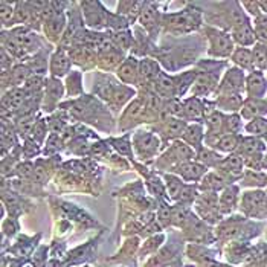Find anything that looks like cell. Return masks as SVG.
Here are the masks:
<instances>
[{"label":"cell","mask_w":267,"mask_h":267,"mask_svg":"<svg viewBox=\"0 0 267 267\" xmlns=\"http://www.w3.org/2000/svg\"><path fill=\"white\" fill-rule=\"evenodd\" d=\"M206 37L209 40V49L208 54L215 58H229L232 57L235 46H234V38L229 33L223 29H217V28H205Z\"/></svg>","instance_id":"cell-2"},{"label":"cell","mask_w":267,"mask_h":267,"mask_svg":"<svg viewBox=\"0 0 267 267\" xmlns=\"http://www.w3.org/2000/svg\"><path fill=\"white\" fill-rule=\"evenodd\" d=\"M244 159L243 156L238 153H231L226 158H223V161L220 162V165L217 167V171L223 172V174L231 179L235 180L238 177H243L244 174Z\"/></svg>","instance_id":"cell-5"},{"label":"cell","mask_w":267,"mask_h":267,"mask_svg":"<svg viewBox=\"0 0 267 267\" xmlns=\"http://www.w3.org/2000/svg\"><path fill=\"white\" fill-rule=\"evenodd\" d=\"M154 87H156V92H158V95H161V97H164V98L172 100L174 97H177L174 80H172V76H168V75H165L164 72H162L161 76L158 78V81L154 83Z\"/></svg>","instance_id":"cell-26"},{"label":"cell","mask_w":267,"mask_h":267,"mask_svg":"<svg viewBox=\"0 0 267 267\" xmlns=\"http://www.w3.org/2000/svg\"><path fill=\"white\" fill-rule=\"evenodd\" d=\"M203 137H205V133H203V127L201 124H193V125H188L185 133H183V140L190 145L191 148L200 151L201 142H203Z\"/></svg>","instance_id":"cell-24"},{"label":"cell","mask_w":267,"mask_h":267,"mask_svg":"<svg viewBox=\"0 0 267 267\" xmlns=\"http://www.w3.org/2000/svg\"><path fill=\"white\" fill-rule=\"evenodd\" d=\"M244 132L247 136H255V137H266L267 136V118H255L249 121L244 125Z\"/></svg>","instance_id":"cell-34"},{"label":"cell","mask_w":267,"mask_h":267,"mask_svg":"<svg viewBox=\"0 0 267 267\" xmlns=\"http://www.w3.org/2000/svg\"><path fill=\"white\" fill-rule=\"evenodd\" d=\"M145 2H119L118 3V14L122 15V17L129 19L130 22H133V19L137 14L142 12Z\"/></svg>","instance_id":"cell-31"},{"label":"cell","mask_w":267,"mask_h":267,"mask_svg":"<svg viewBox=\"0 0 267 267\" xmlns=\"http://www.w3.org/2000/svg\"><path fill=\"white\" fill-rule=\"evenodd\" d=\"M124 63V54L121 49H116L115 46L110 51L101 54V66L104 69H113V67H118Z\"/></svg>","instance_id":"cell-30"},{"label":"cell","mask_w":267,"mask_h":267,"mask_svg":"<svg viewBox=\"0 0 267 267\" xmlns=\"http://www.w3.org/2000/svg\"><path fill=\"white\" fill-rule=\"evenodd\" d=\"M241 185H244V186H266L267 185V174H264L263 171L247 169L243 174Z\"/></svg>","instance_id":"cell-40"},{"label":"cell","mask_w":267,"mask_h":267,"mask_svg":"<svg viewBox=\"0 0 267 267\" xmlns=\"http://www.w3.org/2000/svg\"><path fill=\"white\" fill-rule=\"evenodd\" d=\"M263 169H267V151L264 153V156H263V167H261Z\"/></svg>","instance_id":"cell-55"},{"label":"cell","mask_w":267,"mask_h":267,"mask_svg":"<svg viewBox=\"0 0 267 267\" xmlns=\"http://www.w3.org/2000/svg\"><path fill=\"white\" fill-rule=\"evenodd\" d=\"M63 84L58 78H49L48 81H46V87H44V102H43V110L44 112H54L55 107L58 105L61 97H63Z\"/></svg>","instance_id":"cell-8"},{"label":"cell","mask_w":267,"mask_h":267,"mask_svg":"<svg viewBox=\"0 0 267 267\" xmlns=\"http://www.w3.org/2000/svg\"><path fill=\"white\" fill-rule=\"evenodd\" d=\"M232 38L235 43L240 44V48H247V46H252L257 43V34L255 29L250 25V22H246L235 29H232Z\"/></svg>","instance_id":"cell-15"},{"label":"cell","mask_w":267,"mask_h":267,"mask_svg":"<svg viewBox=\"0 0 267 267\" xmlns=\"http://www.w3.org/2000/svg\"><path fill=\"white\" fill-rule=\"evenodd\" d=\"M264 142H266V145H267V136L264 137Z\"/></svg>","instance_id":"cell-57"},{"label":"cell","mask_w":267,"mask_h":267,"mask_svg":"<svg viewBox=\"0 0 267 267\" xmlns=\"http://www.w3.org/2000/svg\"><path fill=\"white\" fill-rule=\"evenodd\" d=\"M194 200H196V188L191 185H185L183 191L179 197V201H182L183 205H190Z\"/></svg>","instance_id":"cell-51"},{"label":"cell","mask_w":267,"mask_h":267,"mask_svg":"<svg viewBox=\"0 0 267 267\" xmlns=\"http://www.w3.org/2000/svg\"><path fill=\"white\" fill-rule=\"evenodd\" d=\"M11 34L15 37V40L19 41V44L23 48V51L26 54H33V52H38L40 48H41V40L40 37L33 33L29 28H25V26H19V28H14L11 31Z\"/></svg>","instance_id":"cell-6"},{"label":"cell","mask_w":267,"mask_h":267,"mask_svg":"<svg viewBox=\"0 0 267 267\" xmlns=\"http://www.w3.org/2000/svg\"><path fill=\"white\" fill-rule=\"evenodd\" d=\"M23 267H35V266H34L33 263H26V264H25Z\"/></svg>","instance_id":"cell-56"},{"label":"cell","mask_w":267,"mask_h":267,"mask_svg":"<svg viewBox=\"0 0 267 267\" xmlns=\"http://www.w3.org/2000/svg\"><path fill=\"white\" fill-rule=\"evenodd\" d=\"M267 115V101L264 98H247L241 107V118L252 121L255 118H264Z\"/></svg>","instance_id":"cell-13"},{"label":"cell","mask_w":267,"mask_h":267,"mask_svg":"<svg viewBox=\"0 0 267 267\" xmlns=\"http://www.w3.org/2000/svg\"><path fill=\"white\" fill-rule=\"evenodd\" d=\"M28 93L20 89V87H14L9 89L2 100V108L3 112H9V113H19L20 110L25 107L26 101H28Z\"/></svg>","instance_id":"cell-9"},{"label":"cell","mask_w":267,"mask_h":267,"mask_svg":"<svg viewBox=\"0 0 267 267\" xmlns=\"http://www.w3.org/2000/svg\"><path fill=\"white\" fill-rule=\"evenodd\" d=\"M186 122L182 121V119H177V118H172V119H168L167 125H165V136L172 139V137H179V136H183L185 130H186Z\"/></svg>","instance_id":"cell-43"},{"label":"cell","mask_w":267,"mask_h":267,"mask_svg":"<svg viewBox=\"0 0 267 267\" xmlns=\"http://www.w3.org/2000/svg\"><path fill=\"white\" fill-rule=\"evenodd\" d=\"M34 164H31V162H22L19 164L17 167H15V172H17V176L22 177V179H28V177H33L34 176Z\"/></svg>","instance_id":"cell-50"},{"label":"cell","mask_w":267,"mask_h":267,"mask_svg":"<svg viewBox=\"0 0 267 267\" xmlns=\"http://www.w3.org/2000/svg\"><path fill=\"white\" fill-rule=\"evenodd\" d=\"M26 66L35 75H44L46 69H48V54H44V51H38L28 61Z\"/></svg>","instance_id":"cell-37"},{"label":"cell","mask_w":267,"mask_h":267,"mask_svg":"<svg viewBox=\"0 0 267 267\" xmlns=\"http://www.w3.org/2000/svg\"><path fill=\"white\" fill-rule=\"evenodd\" d=\"M241 6L249 12V14H252L254 17L257 19V17H260V15L263 14V11H261V8H260V3L258 2H243L241 3Z\"/></svg>","instance_id":"cell-53"},{"label":"cell","mask_w":267,"mask_h":267,"mask_svg":"<svg viewBox=\"0 0 267 267\" xmlns=\"http://www.w3.org/2000/svg\"><path fill=\"white\" fill-rule=\"evenodd\" d=\"M46 81H48V80H44L43 75L33 73L28 78V81L23 84V90L28 93V97H34L43 87H46Z\"/></svg>","instance_id":"cell-41"},{"label":"cell","mask_w":267,"mask_h":267,"mask_svg":"<svg viewBox=\"0 0 267 267\" xmlns=\"http://www.w3.org/2000/svg\"><path fill=\"white\" fill-rule=\"evenodd\" d=\"M139 22L151 34V37H156V34H158V26L162 25V23H159V22H162V15L158 11V5L145 2L144 9L139 15Z\"/></svg>","instance_id":"cell-10"},{"label":"cell","mask_w":267,"mask_h":267,"mask_svg":"<svg viewBox=\"0 0 267 267\" xmlns=\"http://www.w3.org/2000/svg\"><path fill=\"white\" fill-rule=\"evenodd\" d=\"M129 134H125L124 137H119V139H113L112 144L113 147L121 153V154H125V156H132V144L129 140Z\"/></svg>","instance_id":"cell-49"},{"label":"cell","mask_w":267,"mask_h":267,"mask_svg":"<svg viewBox=\"0 0 267 267\" xmlns=\"http://www.w3.org/2000/svg\"><path fill=\"white\" fill-rule=\"evenodd\" d=\"M238 200V188L237 186H228L226 190H223V194L218 199V209L222 214L231 212L235 206H237Z\"/></svg>","instance_id":"cell-23"},{"label":"cell","mask_w":267,"mask_h":267,"mask_svg":"<svg viewBox=\"0 0 267 267\" xmlns=\"http://www.w3.org/2000/svg\"><path fill=\"white\" fill-rule=\"evenodd\" d=\"M267 92V80L261 70H252L246 76L247 98H264Z\"/></svg>","instance_id":"cell-12"},{"label":"cell","mask_w":267,"mask_h":267,"mask_svg":"<svg viewBox=\"0 0 267 267\" xmlns=\"http://www.w3.org/2000/svg\"><path fill=\"white\" fill-rule=\"evenodd\" d=\"M252 55H254V67H255V70L263 72L264 69H267V44L257 43L254 46Z\"/></svg>","instance_id":"cell-44"},{"label":"cell","mask_w":267,"mask_h":267,"mask_svg":"<svg viewBox=\"0 0 267 267\" xmlns=\"http://www.w3.org/2000/svg\"><path fill=\"white\" fill-rule=\"evenodd\" d=\"M110 40H112V44L116 49L121 48V51H127L132 48L133 44V35L130 31H115V33L110 34Z\"/></svg>","instance_id":"cell-32"},{"label":"cell","mask_w":267,"mask_h":267,"mask_svg":"<svg viewBox=\"0 0 267 267\" xmlns=\"http://www.w3.org/2000/svg\"><path fill=\"white\" fill-rule=\"evenodd\" d=\"M232 61L238 66L241 70H255L254 69V55L252 51H249L247 48H237L232 54Z\"/></svg>","instance_id":"cell-28"},{"label":"cell","mask_w":267,"mask_h":267,"mask_svg":"<svg viewBox=\"0 0 267 267\" xmlns=\"http://www.w3.org/2000/svg\"><path fill=\"white\" fill-rule=\"evenodd\" d=\"M165 180H167V190H168V194L172 200H179L182 191H183V182L176 177V176H172V174H167L165 176Z\"/></svg>","instance_id":"cell-45"},{"label":"cell","mask_w":267,"mask_h":267,"mask_svg":"<svg viewBox=\"0 0 267 267\" xmlns=\"http://www.w3.org/2000/svg\"><path fill=\"white\" fill-rule=\"evenodd\" d=\"M182 118L188 121L200 122L205 119V104H203L199 98H190L183 102L182 110Z\"/></svg>","instance_id":"cell-18"},{"label":"cell","mask_w":267,"mask_h":267,"mask_svg":"<svg viewBox=\"0 0 267 267\" xmlns=\"http://www.w3.org/2000/svg\"><path fill=\"white\" fill-rule=\"evenodd\" d=\"M197 70H190V72H185L182 75H177V76H172V80H174V84H176V92H177V97H182L183 93L190 89V86L193 83H196V78H197Z\"/></svg>","instance_id":"cell-33"},{"label":"cell","mask_w":267,"mask_h":267,"mask_svg":"<svg viewBox=\"0 0 267 267\" xmlns=\"http://www.w3.org/2000/svg\"><path fill=\"white\" fill-rule=\"evenodd\" d=\"M240 208L250 218H267V193L261 190H250L241 196Z\"/></svg>","instance_id":"cell-3"},{"label":"cell","mask_w":267,"mask_h":267,"mask_svg":"<svg viewBox=\"0 0 267 267\" xmlns=\"http://www.w3.org/2000/svg\"><path fill=\"white\" fill-rule=\"evenodd\" d=\"M63 139H61V136H58V134H51L49 136V139H48V144H46V148H44V154H55V153H58L61 148H63Z\"/></svg>","instance_id":"cell-48"},{"label":"cell","mask_w":267,"mask_h":267,"mask_svg":"<svg viewBox=\"0 0 267 267\" xmlns=\"http://www.w3.org/2000/svg\"><path fill=\"white\" fill-rule=\"evenodd\" d=\"M66 89H67V95L75 98L80 97L83 93V78L80 70H72L70 75L66 80Z\"/></svg>","instance_id":"cell-35"},{"label":"cell","mask_w":267,"mask_h":267,"mask_svg":"<svg viewBox=\"0 0 267 267\" xmlns=\"http://www.w3.org/2000/svg\"><path fill=\"white\" fill-rule=\"evenodd\" d=\"M241 134H234V133H223L220 136L218 142L215 145V151H222V153H235L240 147V142H241Z\"/></svg>","instance_id":"cell-25"},{"label":"cell","mask_w":267,"mask_h":267,"mask_svg":"<svg viewBox=\"0 0 267 267\" xmlns=\"http://www.w3.org/2000/svg\"><path fill=\"white\" fill-rule=\"evenodd\" d=\"M15 3H8V2H2L0 3V19H2V25L3 26H9L11 22L14 20V12H15Z\"/></svg>","instance_id":"cell-47"},{"label":"cell","mask_w":267,"mask_h":267,"mask_svg":"<svg viewBox=\"0 0 267 267\" xmlns=\"http://www.w3.org/2000/svg\"><path fill=\"white\" fill-rule=\"evenodd\" d=\"M9 66H11V57L6 54L5 49H2V75H6L9 70Z\"/></svg>","instance_id":"cell-54"},{"label":"cell","mask_w":267,"mask_h":267,"mask_svg":"<svg viewBox=\"0 0 267 267\" xmlns=\"http://www.w3.org/2000/svg\"><path fill=\"white\" fill-rule=\"evenodd\" d=\"M144 112H145V104L140 102V101H133L129 105V108L125 110L124 118H122V124L129 122V127H133V125L142 122Z\"/></svg>","instance_id":"cell-27"},{"label":"cell","mask_w":267,"mask_h":267,"mask_svg":"<svg viewBox=\"0 0 267 267\" xmlns=\"http://www.w3.org/2000/svg\"><path fill=\"white\" fill-rule=\"evenodd\" d=\"M134 147L140 158H151V156L159 150V139L148 132H137L134 136Z\"/></svg>","instance_id":"cell-11"},{"label":"cell","mask_w":267,"mask_h":267,"mask_svg":"<svg viewBox=\"0 0 267 267\" xmlns=\"http://www.w3.org/2000/svg\"><path fill=\"white\" fill-rule=\"evenodd\" d=\"M2 43H3V49L14 55V57H17V58H23L26 55V52L23 51V48L19 44V41L15 40V37L11 34V33H3L2 35Z\"/></svg>","instance_id":"cell-39"},{"label":"cell","mask_w":267,"mask_h":267,"mask_svg":"<svg viewBox=\"0 0 267 267\" xmlns=\"http://www.w3.org/2000/svg\"><path fill=\"white\" fill-rule=\"evenodd\" d=\"M174 171H177L179 174L188 182L199 180L203 176H206V167L205 165L197 164V162H190V161L177 165V169H174Z\"/></svg>","instance_id":"cell-22"},{"label":"cell","mask_w":267,"mask_h":267,"mask_svg":"<svg viewBox=\"0 0 267 267\" xmlns=\"http://www.w3.org/2000/svg\"><path fill=\"white\" fill-rule=\"evenodd\" d=\"M72 67V57L67 54L66 48H58L49 60V70L52 73V78H61L67 72H70Z\"/></svg>","instance_id":"cell-7"},{"label":"cell","mask_w":267,"mask_h":267,"mask_svg":"<svg viewBox=\"0 0 267 267\" xmlns=\"http://www.w3.org/2000/svg\"><path fill=\"white\" fill-rule=\"evenodd\" d=\"M33 75L31 69L28 66H15L12 67V70L9 72V83H11V89L14 87H19L20 84H25L28 81V78Z\"/></svg>","instance_id":"cell-38"},{"label":"cell","mask_w":267,"mask_h":267,"mask_svg":"<svg viewBox=\"0 0 267 267\" xmlns=\"http://www.w3.org/2000/svg\"><path fill=\"white\" fill-rule=\"evenodd\" d=\"M231 183V179H228L223 172L215 171L201 179V190H205V193H217L220 190H226Z\"/></svg>","instance_id":"cell-16"},{"label":"cell","mask_w":267,"mask_h":267,"mask_svg":"<svg viewBox=\"0 0 267 267\" xmlns=\"http://www.w3.org/2000/svg\"><path fill=\"white\" fill-rule=\"evenodd\" d=\"M246 90V76L244 72L238 67H231L226 70L222 84L215 90L218 97L223 95H243Z\"/></svg>","instance_id":"cell-4"},{"label":"cell","mask_w":267,"mask_h":267,"mask_svg":"<svg viewBox=\"0 0 267 267\" xmlns=\"http://www.w3.org/2000/svg\"><path fill=\"white\" fill-rule=\"evenodd\" d=\"M48 125H49L48 119L40 118L38 121H35L33 130H31V136H33L31 139H34L37 144H41L46 137V133H48Z\"/></svg>","instance_id":"cell-46"},{"label":"cell","mask_w":267,"mask_h":267,"mask_svg":"<svg viewBox=\"0 0 267 267\" xmlns=\"http://www.w3.org/2000/svg\"><path fill=\"white\" fill-rule=\"evenodd\" d=\"M162 70L159 69V65L151 58H145L139 63V80H142L147 84H154L161 76Z\"/></svg>","instance_id":"cell-20"},{"label":"cell","mask_w":267,"mask_h":267,"mask_svg":"<svg viewBox=\"0 0 267 267\" xmlns=\"http://www.w3.org/2000/svg\"><path fill=\"white\" fill-rule=\"evenodd\" d=\"M162 25H165V28L168 31L176 33V34L190 33V31H194L201 25L200 9L188 8V9H183V11L174 12V14H164Z\"/></svg>","instance_id":"cell-1"},{"label":"cell","mask_w":267,"mask_h":267,"mask_svg":"<svg viewBox=\"0 0 267 267\" xmlns=\"http://www.w3.org/2000/svg\"><path fill=\"white\" fill-rule=\"evenodd\" d=\"M197 159L201 165H205L206 168L208 167H218L220 162L223 161V156L218 154L215 150H211V148H201L200 151H197Z\"/></svg>","instance_id":"cell-36"},{"label":"cell","mask_w":267,"mask_h":267,"mask_svg":"<svg viewBox=\"0 0 267 267\" xmlns=\"http://www.w3.org/2000/svg\"><path fill=\"white\" fill-rule=\"evenodd\" d=\"M38 144L35 142L34 139H26V142H25V145H23V156L25 158H28V159H31V158H34V156H37L38 154Z\"/></svg>","instance_id":"cell-52"},{"label":"cell","mask_w":267,"mask_h":267,"mask_svg":"<svg viewBox=\"0 0 267 267\" xmlns=\"http://www.w3.org/2000/svg\"><path fill=\"white\" fill-rule=\"evenodd\" d=\"M267 151V145L264 142V139L255 137V136H243L240 147L237 150L238 154H241L243 158L246 156H254V154H264Z\"/></svg>","instance_id":"cell-14"},{"label":"cell","mask_w":267,"mask_h":267,"mask_svg":"<svg viewBox=\"0 0 267 267\" xmlns=\"http://www.w3.org/2000/svg\"><path fill=\"white\" fill-rule=\"evenodd\" d=\"M65 28H66V17H65V14H63V12L57 14L55 17H52L49 20H46L44 25H43L44 34L51 41H57L61 37Z\"/></svg>","instance_id":"cell-21"},{"label":"cell","mask_w":267,"mask_h":267,"mask_svg":"<svg viewBox=\"0 0 267 267\" xmlns=\"http://www.w3.org/2000/svg\"><path fill=\"white\" fill-rule=\"evenodd\" d=\"M215 104H217V107H220V110L235 113V112H238V110H241L244 100H243V95H223V97L217 98Z\"/></svg>","instance_id":"cell-29"},{"label":"cell","mask_w":267,"mask_h":267,"mask_svg":"<svg viewBox=\"0 0 267 267\" xmlns=\"http://www.w3.org/2000/svg\"><path fill=\"white\" fill-rule=\"evenodd\" d=\"M214 70H206L205 73H199L196 78V83L193 87V93L196 97H206L208 93L215 87V81L218 78V73L212 75Z\"/></svg>","instance_id":"cell-19"},{"label":"cell","mask_w":267,"mask_h":267,"mask_svg":"<svg viewBox=\"0 0 267 267\" xmlns=\"http://www.w3.org/2000/svg\"><path fill=\"white\" fill-rule=\"evenodd\" d=\"M118 76L125 84H136L139 80V61L136 57H129L118 69Z\"/></svg>","instance_id":"cell-17"},{"label":"cell","mask_w":267,"mask_h":267,"mask_svg":"<svg viewBox=\"0 0 267 267\" xmlns=\"http://www.w3.org/2000/svg\"><path fill=\"white\" fill-rule=\"evenodd\" d=\"M244 129L241 116L237 113H231L225 115L223 121V133H234V134H240V132Z\"/></svg>","instance_id":"cell-42"}]
</instances>
